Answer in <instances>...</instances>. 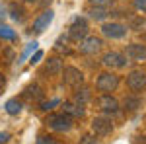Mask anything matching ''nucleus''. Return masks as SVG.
<instances>
[{"instance_id": "nucleus-36", "label": "nucleus", "mask_w": 146, "mask_h": 144, "mask_svg": "<svg viewBox=\"0 0 146 144\" xmlns=\"http://www.w3.org/2000/svg\"><path fill=\"white\" fill-rule=\"evenodd\" d=\"M25 2H29V4H33V2H39V0H25Z\"/></svg>"}, {"instance_id": "nucleus-1", "label": "nucleus", "mask_w": 146, "mask_h": 144, "mask_svg": "<svg viewBox=\"0 0 146 144\" xmlns=\"http://www.w3.org/2000/svg\"><path fill=\"white\" fill-rule=\"evenodd\" d=\"M47 125L56 133H68L72 129V125H74V119L70 115H66L64 111L62 113H51L47 117Z\"/></svg>"}, {"instance_id": "nucleus-6", "label": "nucleus", "mask_w": 146, "mask_h": 144, "mask_svg": "<svg viewBox=\"0 0 146 144\" xmlns=\"http://www.w3.org/2000/svg\"><path fill=\"white\" fill-rule=\"evenodd\" d=\"M88 22L84 20V18H76L72 25H70V29H68V37L72 39V41H82L86 35H88Z\"/></svg>"}, {"instance_id": "nucleus-4", "label": "nucleus", "mask_w": 146, "mask_h": 144, "mask_svg": "<svg viewBox=\"0 0 146 144\" xmlns=\"http://www.w3.org/2000/svg\"><path fill=\"white\" fill-rule=\"evenodd\" d=\"M113 121L109 117H105V115H101V117H96L94 121H92V133L96 134V136H109L113 133Z\"/></svg>"}, {"instance_id": "nucleus-19", "label": "nucleus", "mask_w": 146, "mask_h": 144, "mask_svg": "<svg viewBox=\"0 0 146 144\" xmlns=\"http://www.w3.org/2000/svg\"><path fill=\"white\" fill-rule=\"evenodd\" d=\"M129 25L135 31H146V18H131Z\"/></svg>"}, {"instance_id": "nucleus-11", "label": "nucleus", "mask_w": 146, "mask_h": 144, "mask_svg": "<svg viewBox=\"0 0 146 144\" xmlns=\"http://www.w3.org/2000/svg\"><path fill=\"white\" fill-rule=\"evenodd\" d=\"M101 62H103V66H107V68H125L129 60H127V56L121 55V53L109 51V53H105V55H103Z\"/></svg>"}, {"instance_id": "nucleus-28", "label": "nucleus", "mask_w": 146, "mask_h": 144, "mask_svg": "<svg viewBox=\"0 0 146 144\" xmlns=\"http://www.w3.org/2000/svg\"><path fill=\"white\" fill-rule=\"evenodd\" d=\"M37 144H58L55 140V138H53V136H39V140H37Z\"/></svg>"}, {"instance_id": "nucleus-20", "label": "nucleus", "mask_w": 146, "mask_h": 144, "mask_svg": "<svg viewBox=\"0 0 146 144\" xmlns=\"http://www.w3.org/2000/svg\"><path fill=\"white\" fill-rule=\"evenodd\" d=\"M88 100H90V90H88V88L76 90V94H74V101H76V103L84 105V103H86Z\"/></svg>"}, {"instance_id": "nucleus-32", "label": "nucleus", "mask_w": 146, "mask_h": 144, "mask_svg": "<svg viewBox=\"0 0 146 144\" xmlns=\"http://www.w3.org/2000/svg\"><path fill=\"white\" fill-rule=\"evenodd\" d=\"M4 86H6V76L0 72V90H4Z\"/></svg>"}, {"instance_id": "nucleus-13", "label": "nucleus", "mask_w": 146, "mask_h": 144, "mask_svg": "<svg viewBox=\"0 0 146 144\" xmlns=\"http://www.w3.org/2000/svg\"><path fill=\"white\" fill-rule=\"evenodd\" d=\"M62 111H64L66 115H70L72 119L84 117V113H86L84 105H80V103H76V101H64V103H62Z\"/></svg>"}, {"instance_id": "nucleus-24", "label": "nucleus", "mask_w": 146, "mask_h": 144, "mask_svg": "<svg viewBox=\"0 0 146 144\" xmlns=\"http://www.w3.org/2000/svg\"><path fill=\"white\" fill-rule=\"evenodd\" d=\"M35 49H37V43H35V41H33V43H29V45H27V49L23 51V55L20 56V60H18V62H22V60H25V58H27V56L31 55V53H33Z\"/></svg>"}, {"instance_id": "nucleus-17", "label": "nucleus", "mask_w": 146, "mask_h": 144, "mask_svg": "<svg viewBox=\"0 0 146 144\" xmlns=\"http://www.w3.org/2000/svg\"><path fill=\"white\" fill-rule=\"evenodd\" d=\"M23 98L27 101H41V98H43V92H41V88L39 86H27V88L23 90Z\"/></svg>"}, {"instance_id": "nucleus-34", "label": "nucleus", "mask_w": 146, "mask_h": 144, "mask_svg": "<svg viewBox=\"0 0 146 144\" xmlns=\"http://www.w3.org/2000/svg\"><path fill=\"white\" fill-rule=\"evenodd\" d=\"M4 18H6V10H4V8H2V6H0V22H2V20H4Z\"/></svg>"}, {"instance_id": "nucleus-21", "label": "nucleus", "mask_w": 146, "mask_h": 144, "mask_svg": "<svg viewBox=\"0 0 146 144\" xmlns=\"http://www.w3.org/2000/svg\"><path fill=\"white\" fill-rule=\"evenodd\" d=\"M88 14H90L92 20H98V22H100V20H105V18H107V8H94V6H92Z\"/></svg>"}, {"instance_id": "nucleus-12", "label": "nucleus", "mask_w": 146, "mask_h": 144, "mask_svg": "<svg viewBox=\"0 0 146 144\" xmlns=\"http://www.w3.org/2000/svg\"><path fill=\"white\" fill-rule=\"evenodd\" d=\"M53 18H55V12L51 10V8L45 10L43 14H39V16L33 20V31L35 33H43L47 27H49V23L53 22Z\"/></svg>"}, {"instance_id": "nucleus-15", "label": "nucleus", "mask_w": 146, "mask_h": 144, "mask_svg": "<svg viewBox=\"0 0 146 144\" xmlns=\"http://www.w3.org/2000/svg\"><path fill=\"white\" fill-rule=\"evenodd\" d=\"M45 72L49 76H58V74L62 72V62H60V58H49L45 62Z\"/></svg>"}, {"instance_id": "nucleus-3", "label": "nucleus", "mask_w": 146, "mask_h": 144, "mask_svg": "<svg viewBox=\"0 0 146 144\" xmlns=\"http://www.w3.org/2000/svg\"><path fill=\"white\" fill-rule=\"evenodd\" d=\"M96 105L105 115H115V113H119V109H121L119 107V101L115 100L111 94H101L100 98L96 100Z\"/></svg>"}, {"instance_id": "nucleus-23", "label": "nucleus", "mask_w": 146, "mask_h": 144, "mask_svg": "<svg viewBox=\"0 0 146 144\" xmlns=\"http://www.w3.org/2000/svg\"><path fill=\"white\" fill-rule=\"evenodd\" d=\"M115 0H90V6L94 8H111Z\"/></svg>"}, {"instance_id": "nucleus-18", "label": "nucleus", "mask_w": 146, "mask_h": 144, "mask_svg": "<svg viewBox=\"0 0 146 144\" xmlns=\"http://www.w3.org/2000/svg\"><path fill=\"white\" fill-rule=\"evenodd\" d=\"M22 100H18V98H12V100H8L6 103H4V109H6V113L8 115H20L22 113Z\"/></svg>"}, {"instance_id": "nucleus-35", "label": "nucleus", "mask_w": 146, "mask_h": 144, "mask_svg": "<svg viewBox=\"0 0 146 144\" xmlns=\"http://www.w3.org/2000/svg\"><path fill=\"white\" fill-rule=\"evenodd\" d=\"M41 4H43V6H47V4H51V0H41Z\"/></svg>"}, {"instance_id": "nucleus-16", "label": "nucleus", "mask_w": 146, "mask_h": 144, "mask_svg": "<svg viewBox=\"0 0 146 144\" xmlns=\"http://www.w3.org/2000/svg\"><path fill=\"white\" fill-rule=\"evenodd\" d=\"M8 12H10L14 22H23V20H25V8H23L22 4H18V2H12Z\"/></svg>"}, {"instance_id": "nucleus-9", "label": "nucleus", "mask_w": 146, "mask_h": 144, "mask_svg": "<svg viewBox=\"0 0 146 144\" xmlns=\"http://www.w3.org/2000/svg\"><path fill=\"white\" fill-rule=\"evenodd\" d=\"M125 56L133 62H142L146 60V45L144 43H131L125 49Z\"/></svg>"}, {"instance_id": "nucleus-14", "label": "nucleus", "mask_w": 146, "mask_h": 144, "mask_svg": "<svg viewBox=\"0 0 146 144\" xmlns=\"http://www.w3.org/2000/svg\"><path fill=\"white\" fill-rule=\"evenodd\" d=\"M142 107V98L140 96H136V94H133V96H127L123 100V109L125 111H138Z\"/></svg>"}, {"instance_id": "nucleus-8", "label": "nucleus", "mask_w": 146, "mask_h": 144, "mask_svg": "<svg viewBox=\"0 0 146 144\" xmlns=\"http://www.w3.org/2000/svg\"><path fill=\"white\" fill-rule=\"evenodd\" d=\"M101 39L100 37H96V35H86L84 39H82V43H80V53L82 55H96V53H100L101 49Z\"/></svg>"}, {"instance_id": "nucleus-27", "label": "nucleus", "mask_w": 146, "mask_h": 144, "mask_svg": "<svg viewBox=\"0 0 146 144\" xmlns=\"http://www.w3.org/2000/svg\"><path fill=\"white\" fill-rule=\"evenodd\" d=\"M60 103V100H51V101H45V103H41V109L43 111H51L55 105H58Z\"/></svg>"}, {"instance_id": "nucleus-31", "label": "nucleus", "mask_w": 146, "mask_h": 144, "mask_svg": "<svg viewBox=\"0 0 146 144\" xmlns=\"http://www.w3.org/2000/svg\"><path fill=\"white\" fill-rule=\"evenodd\" d=\"M8 138H10V134H8V133H0V144L8 142Z\"/></svg>"}, {"instance_id": "nucleus-26", "label": "nucleus", "mask_w": 146, "mask_h": 144, "mask_svg": "<svg viewBox=\"0 0 146 144\" xmlns=\"http://www.w3.org/2000/svg\"><path fill=\"white\" fill-rule=\"evenodd\" d=\"M43 55H45L43 51H37V49H35V53L31 55V58H29V64H31V66H33V64H37V62L43 58Z\"/></svg>"}, {"instance_id": "nucleus-2", "label": "nucleus", "mask_w": 146, "mask_h": 144, "mask_svg": "<svg viewBox=\"0 0 146 144\" xmlns=\"http://www.w3.org/2000/svg\"><path fill=\"white\" fill-rule=\"evenodd\" d=\"M119 76L117 74H113V72H101L98 80H96V88L103 92V94H109V92H115L117 86H119Z\"/></svg>"}, {"instance_id": "nucleus-25", "label": "nucleus", "mask_w": 146, "mask_h": 144, "mask_svg": "<svg viewBox=\"0 0 146 144\" xmlns=\"http://www.w3.org/2000/svg\"><path fill=\"white\" fill-rule=\"evenodd\" d=\"M80 144H100V142H98L96 134H84V136L80 138Z\"/></svg>"}, {"instance_id": "nucleus-33", "label": "nucleus", "mask_w": 146, "mask_h": 144, "mask_svg": "<svg viewBox=\"0 0 146 144\" xmlns=\"http://www.w3.org/2000/svg\"><path fill=\"white\" fill-rule=\"evenodd\" d=\"M136 144H146V134L144 136H138V138H136Z\"/></svg>"}, {"instance_id": "nucleus-7", "label": "nucleus", "mask_w": 146, "mask_h": 144, "mask_svg": "<svg viewBox=\"0 0 146 144\" xmlns=\"http://www.w3.org/2000/svg\"><path fill=\"white\" fill-rule=\"evenodd\" d=\"M101 33L109 39H123L127 35V25L119 22H111V23H103L101 25Z\"/></svg>"}, {"instance_id": "nucleus-5", "label": "nucleus", "mask_w": 146, "mask_h": 144, "mask_svg": "<svg viewBox=\"0 0 146 144\" xmlns=\"http://www.w3.org/2000/svg\"><path fill=\"white\" fill-rule=\"evenodd\" d=\"M62 80L70 88H80L84 84V74L76 66H66V68H62Z\"/></svg>"}, {"instance_id": "nucleus-22", "label": "nucleus", "mask_w": 146, "mask_h": 144, "mask_svg": "<svg viewBox=\"0 0 146 144\" xmlns=\"http://www.w3.org/2000/svg\"><path fill=\"white\" fill-rule=\"evenodd\" d=\"M0 39H6V41H14L16 39V31L8 27V25H2L0 23Z\"/></svg>"}, {"instance_id": "nucleus-30", "label": "nucleus", "mask_w": 146, "mask_h": 144, "mask_svg": "<svg viewBox=\"0 0 146 144\" xmlns=\"http://www.w3.org/2000/svg\"><path fill=\"white\" fill-rule=\"evenodd\" d=\"M4 58H6V62L10 64L12 60H14V51H12V49H6V51H4Z\"/></svg>"}, {"instance_id": "nucleus-29", "label": "nucleus", "mask_w": 146, "mask_h": 144, "mask_svg": "<svg viewBox=\"0 0 146 144\" xmlns=\"http://www.w3.org/2000/svg\"><path fill=\"white\" fill-rule=\"evenodd\" d=\"M135 8H136L138 12L146 14V0H135Z\"/></svg>"}, {"instance_id": "nucleus-10", "label": "nucleus", "mask_w": 146, "mask_h": 144, "mask_svg": "<svg viewBox=\"0 0 146 144\" xmlns=\"http://www.w3.org/2000/svg\"><path fill=\"white\" fill-rule=\"evenodd\" d=\"M127 86L133 90V92H142V90H146V72H142V70H133V72H129V76H127Z\"/></svg>"}]
</instances>
